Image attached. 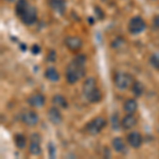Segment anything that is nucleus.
Wrapping results in <instances>:
<instances>
[{"instance_id":"nucleus-8","label":"nucleus","mask_w":159,"mask_h":159,"mask_svg":"<svg viewBox=\"0 0 159 159\" xmlns=\"http://www.w3.org/2000/svg\"><path fill=\"white\" fill-rule=\"evenodd\" d=\"M29 151L32 155L38 156L42 154V147H40V136L38 134H32L30 137V147Z\"/></svg>"},{"instance_id":"nucleus-3","label":"nucleus","mask_w":159,"mask_h":159,"mask_svg":"<svg viewBox=\"0 0 159 159\" xmlns=\"http://www.w3.org/2000/svg\"><path fill=\"white\" fill-rule=\"evenodd\" d=\"M115 85L120 90H125V89L132 87L134 83V78L127 72H117L114 78Z\"/></svg>"},{"instance_id":"nucleus-19","label":"nucleus","mask_w":159,"mask_h":159,"mask_svg":"<svg viewBox=\"0 0 159 159\" xmlns=\"http://www.w3.org/2000/svg\"><path fill=\"white\" fill-rule=\"evenodd\" d=\"M30 4L28 3L27 0H18L16 3V7H15V11H16V14L17 16H20V15L24 13L25 10L28 9Z\"/></svg>"},{"instance_id":"nucleus-17","label":"nucleus","mask_w":159,"mask_h":159,"mask_svg":"<svg viewBox=\"0 0 159 159\" xmlns=\"http://www.w3.org/2000/svg\"><path fill=\"white\" fill-rule=\"evenodd\" d=\"M52 104L56 107H61V108H67L68 107V102L66 100L65 97H63L61 94H55L52 98Z\"/></svg>"},{"instance_id":"nucleus-24","label":"nucleus","mask_w":159,"mask_h":159,"mask_svg":"<svg viewBox=\"0 0 159 159\" xmlns=\"http://www.w3.org/2000/svg\"><path fill=\"white\" fill-rule=\"evenodd\" d=\"M94 11H96L97 16H98V18H99V19H103V18H104V13L102 12V10L100 9V7H94Z\"/></svg>"},{"instance_id":"nucleus-12","label":"nucleus","mask_w":159,"mask_h":159,"mask_svg":"<svg viewBox=\"0 0 159 159\" xmlns=\"http://www.w3.org/2000/svg\"><path fill=\"white\" fill-rule=\"evenodd\" d=\"M48 118L53 124L57 125V124H61V121H63V117H61V114L58 109V107L56 106H53L48 110Z\"/></svg>"},{"instance_id":"nucleus-22","label":"nucleus","mask_w":159,"mask_h":159,"mask_svg":"<svg viewBox=\"0 0 159 159\" xmlns=\"http://www.w3.org/2000/svg\"><path fill=\"white\" fill-rule=\"evenodd\" d=\"M150 64L152 65L153 68H155L156 70H159V52H155L151 55Z\"/></svg>"},{"instance_id":"nucleus-25","label":"nucleus","mask_w":159,"mask_h":159,"mask_svg":"<svg viewBox=\"0 0 159 159\" xmlns=\"http://www.w3.org/2000/svg\"><path fill=\"white\" fill-rule=\"evenodd\" d=\"M49 153H50V157L53 158L55 156V148L53 147L52 143H50L49 144Z\"/></svg>"},{"instance_id":"nucleus-9","label":"nucleus","mask_w":159,"mask_h":159,"mask_svg":"<svg viewBox=\"0 0 159 159\" xmlns=\"http://www.w3.org/2000/svg\"><path fill=\"white\" fill-rule=\"evenodd\" d=\"M65 45L69 50L79 51L83 46V40L79 36H68L65 39Z\"/></svg>"},{"instance_id":"nucleus-7","label":"nucleus","mask_w":159,"mask_h":159,"mask_svg":"<svg viewBox=\"0 0 159 159\" xmlns=\"http://www.w3.org/2000/svg\"><path fill=\"white\" fill-rule=\"evenodd\" d=\"M21 121L28 126H35L39 121V117L33 110H25L21 114Z\"/></svg>"},{"instance_id":"nucleus-27","label":"nucleus","mask_w":159,"mask_h":159,"mask_svg":"<svg viewBox=\"0 0 159 159\" xmlns=\"http://www.w3.org/2000/svg\"><path fill=\"white\" fill-rule=\"evenodd\" d=\"M154 25H155L156 28H158L159 29V15L155 16V18H154Z\"/></svg>"},{"instance_id":"nucleus-23","label":"nucleus","mask_w":159,"mask_h":159,"mask_svg":"<svg viewBox=\"0 0 159 159\" xmlns=\"http://www.w3.org/2000/svg\"><path fill=\"white\" fill-rule=\"evenodd\" d=\"M111 121H112V127H114L115 129H119V121H118V116H117V115H114V116H112Z\"/></svg>"},{"instance_id":"nucleus-4","label":"nucleus","mask_w":159,"mask_h":159,"mask_svg":"<svg viewBox=\"0 0 159 159\" xmlns=\"http://www.w3.org/2000/svg\"><path fill=\"white\" fill-rule=\"evenodd\" d=\"M107 125L106 119L104 117H97L92 119L88 124L86 125V130L90 135H98L103 130Z\"/></svg>"},{"instance_id":"nucleus-11","label":"nucleus","mask_w":159,"mask_h":159,"mask_svg":"<svg viewBox=\"0 0 159 159\" xmlns=\"http://www.w3.org/2000/svg\"><path fill=\"white\" fill-rule=\"evenodd\" d=\"M142 136L140 135V133L138 132H132L127 135V142L132 148H138L142 144Z\"/></svg>"},{"instance_id":"nucleus-28","label":"nucleus","mask_w":159,"mask_h":159,"mask_svg":"<svg viewBox=\"0 0 159 159\" xmlns=\"http://www.w3.org/2000/svg\"><path fill=\"white\" fill-rule=\"evenodd\" d=\"M7 1H9V2H12V1H13V0H7Z\"/></svg>"},{"instance_id":"nucleus-5","label":"nucleus","mask_w":159,"mask_h":159,"mask_svg":"<svg viewBox=\"0 0 159 159\" xmlns=\"http://www.w3.org/2000/svg\"><path fill=\"white\" fill-rule=\"evenodd\" d=\"M144 29H145V21L143 20L142 17L135 16L129 20V30L132 34H134V35L140 34L141 32L144 31Z\"/></svg>"},{"instance_id":"nucleus-21","label":"nucleus","mask_w":159,"mask_h":159,"mask_svg":"<svg viewBox=\"0 0 159 159\" xmlns=\"http://www.w3.org/2000/svg\"><path fill=\"white\" fill-rule=\"evenodd\" d=\"M15 144L18 148H25L27 145V139L25 136L21 134H17L15 136Z\"/></svg>"},{"instance_id":"nucleus-26","label":"nucleus","mask_w":159,"mask_h":159,"mask_svg":"<svg viewBox=\"0 0 159 159\" xmlns=\"http://www.w3.org/2000/svg\"><path fill=\"white\" fill-rule=\"evenodd\" d=\"M31 51H32L34 54H37V53H39L40 52V48H39V46H36V45H34L32 48H31Z\"/></svg>"},{"instance_id":"nucleus-10","label":"nucleus","mask_w":159,"mask_h":159,"mask_svg":"<svg viewBox=\"0 0 159 159\" xmlns=\"http://www.w3.org/2000/svg\"><path fill=\"white\" fill-rule=\"evenodd\" d=\"M46 98L45 96L42 93H35L32 94L29 99H28V104H30V106L35 107V108H39L45 105Z\"/></svg>"},{"instance_id":"nucleus-13","label":"nucleus","mask_w":159,"mask_h":159,"mask_svg":"<svg viewBox=\"0 0 159 159\" xmlns=\"http://www.w3.org/2000/svg\"><path fill=\"white\" fill-rule=\"evenodd\" d=\"M136 124H137V118L133 114H129L127 116H125L121 121V126L124 129H132L133 127L136 126Z\"/></svg>"},{"instance_id":"nucleus-2","label":"nucleus","mask_w":159,"mask_h":159,"mask_svg":"<svg viewBox=\"0 0 159 159\" xmlns=\"http://www.w3.org/2000/svg\"><path fill=\"white\" fill-rule=\"evenodd\" d=\"M83 93L90 103H98L102 99L101 90L97 87V81L94 78H88L83 84Z\"/></svg>"},{"instance_id":"nucleus-14","label":"nucleus","mask_w":159,"mask_h":159,"mask_svg":"<svg viewBox=\"0 0 159 159\" xmlns=\"http://www.w3.org/2000/svg\"><path fill=\"white\" fill-rule=\"evenodd\" d=\"M50 7L54 10L55 12L60 13V14H63L65 12L66 9V1L65 0H48Z\"/></svg>"},{"instance_id":"nucleus-15","label":"nucleus","mask_w":159,"mask_h":159,"mask_svg":"<svg viewBox=\"0 0 159 159\" xmlns=\"http://www.w3.org/2000/svg\"><path fill=\"white\" fill-rule=\"evenodd\" d=\"M112 148H115V151L118 153H125L126 151V145H125V142L123 141L122 138L120 137H116L112 139Z\"/></svg>"},{"instance_id":"nucleus-6","label":"nucleus","mask_w":159,"mask_h":159,"mask_svg":"<svg viewBox=\"0 0 159 159\" xmlns=\"http://www.w3.org/2000/svg\"><path fill=\"white\" fill-rule=\"evenodd\" d=\"M20 20L24 22L25 25H33L34 22H36L37 20V11L34 7L32 6H29L28 9L22 13L21 15L19 16Z\"/></svg>"},{"instance_id":"nucleus-1","label":"nucleus","mask_w":159,"mask_h":159,"mask_svg":"<svg viewBox=\"0 0 159 159\" xmlns=\"http://www.w3.org/2000/svg\"><path fill=\"white\" fill-rule=\"evenodd\" d=\"M86 74V56L80 54L69 63L66 69V79L69 84H75Z\"/></svg>"},{"instance_id":"nucleus-18","label":"nucleus","mask_w":159,"mask_h":159,"mask_svg":"<svg viewBox=\"0 0 159 159\" xmlns=\"http://www.w3.org/2000/svg\"><path fill=\"white\" fill-rule=\"evenodd\" d=\"M45 76L51 82H57L60 81V73L57 72L55 68L50 67L45 71Z\"/></svg>"},{"instance_id":"nucleus-20","label":"nucleus","mask_w":159,"mask_h":159,"mask_svg":"<svg viewBox=\"0 0 159 159\" xmlns=\"http://www.w3.org/2000/svg\"><path fill=\"white\" fill-rule=\"evenodd\" d=\"M132 90H133V92H134V94L136 97H140V96H142L143 91H144V86H143L142 83L136 81L133 83V85H132Z\"/></svg>"},{"instance_id":"nucleus-16","label":"nucleus","mask_w":159,"mask_h":159,"mask_svg":"<svg viewBox=\"0 0 159 159\" xmlns=\"http://www.w3.org/2000/svg\"><path fill=\"white\" fill-rule=\"evenodd\" d=\"M137 108H138V103L134 99L126 100L124 105H123V109H124V111L127 112V114H134L136 110H137Z\"/></svg>"}]
</instances>
